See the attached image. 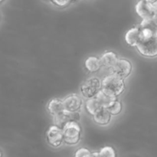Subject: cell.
<instances>
[{"label":"cell","mask_w":157,"mask_h":157,"mask_svg":"<svg viewBox=\"0 0 157 157\" xmlns=\"http://www.w3.org/2000/svg\"><path fill=\"white\" fill-rule=\"evenodd\" d=\"M125 82L124 78L115 74L111 73L101 81V90L111 97H118L125 90Z\"/></svg>","instance_id":"1"},{"label":"cell","mask_w":157,"mask_h":157,"mask_svg":"<svg viewBox=\"0 0 157 157\" xmlns=\"http://www.w3.org/2000/svg\"><path fill=\"white\" fill-rule=\"evenodd\" d=\"M64 134V142L67 145L75 146L81 140V127L78 121H70L62 129Z\"/></svg>","instance_id":"2"},{"label":"cell","mask_w":157,"mask_h":157,"mask_svg":"<svg viewBox=\"0 0 157 157\" xmlns=\"http://www.w3.org/2000/svg\"><path fill=\"white\" fill-rule=\"evenodd\" d=\"M101 90V81L96 77L86 80L81 86V93L84 98H91L96 96Z\"/></svg>","instance_id":"3"},{"label":"cell","mask_w":157,"mask_h":157,"mask_svg":"<svg viewBox=\"0 0 157 157\" xmlns=\"http://www.w3.org/2000/svg\"><path fill=\"white\" fill-rule=\"evenodd\" d=\"M138 52L146 57H155L157 55V38L151 37L141 38L136 46Z\"/></svg>","instance_id":"4"},{"label":"cell","mask_w":157,"mask_h":157,"mask_svg":"<svg viewBox=\"0 0 157 157\" xmlns=\"http://www.w3.org/2000/svg\"><path fill=\"white\" fill-rule=\"evenodd\" d=\"M46 139L48 144L51 147L54 148L59 147L64 142V134H63L62 129L55 125L51 126L46 133Z\"/></svg>","instance_id":"5"},{"label":"cell","mask_w":157,"mask_h":157,"mask_svg":"<svg viewBox=\"0 0 157 157\" xmlns=\"http://www.w3.org/2000/svg\"><path fill=\"white\" fill-rule=\"evenodd\" d=\"M64 111L66 113H74L80 111L83 106V101L77 94H71L62 100Z\"/></svg>","instance_id":"6"},{"label":"cell","mask_w":157,"mask_h":157,"mask_svg":"<svg viewBox=\"0 0 157 157\" xmlns=\"http://www.w3.org/2000/svg\"><path fill=\"white\" fill-rule=\"evenodd\" d=\"M132 68H133L132 63L129 60L126 58H118L116 64L110 70L112 71V73L124 79L131 74Z\"/></svg>","instance_id":"7"},{"label":"cell","mask_w":157,"mask_h":157,"mask_svg":"<svg viewBox=\"0 0 157 157\" xmlns=\"http://www.w3.org/2000/svg\"><path fill=\"white\" fill-rule=\"evenodd\" d=\"M140 29L141 38H147L151 37L157 38V25L152 18L143 19L139 26Z\"/></svg>","instance_id":"8"},{"label":"cell","mask_w":157,"mask_h":157,"mask_svg":"<svg viewBox=\"0 0 157 157\" xmlns=\"http://www.w3.org/2000/svg\"><path fill=\"white\" fill-rule=\"evenodd\" d=\"M136 12L142 19L152 18L153 15V10L152 8L151 3L147 2L144 0H140L136 5Z\"/></svg>","instance_id":"9"},{"label":"cell","mask_w":157,"mask_h":157,"mask_svg":"<svg viewBox=\"0 0 157 157\" xmlns=\"http://www.w3.org/2000/svg\"><path fill=\"white\" fill-rule=\"evenodd\" d=\"M141 40L140 29L139 27H134L127 32L125 35V41L128 45L136 47Z\"/></svg>","instance_id":"10"},{"label":"cell","mask_w":157,"mask_h":157,"mask_svg":"<svg viewBox=\"0 0 157 157\" xmlns=\"http://www.w3.org/2000/svg\"><path fill=\"white\" fill-rule=\"evenodd\" d=\"M118 60V56L115 52H107L103 54L100 58L101 66L107 69H111Z\"/></svg>","instance_id":"11"},{"label":"cell","mask_w":157,"mask_h":157,"mask_svg":"<svg viewBox=\"0 0 157 157\" xmlns=\"http://www.w3.org/2000/svg\"><path fill=\"white\" fill-rule=\"evenodd\" d=\"M47 110L52 117L64 112L63 101L59 98H53L48 102Z\"/></svg>","instance_id":"12"},{"label":"cell","mask_w":157,"mask_h":157,"mask_svg":"<svg viewBox=\"0 0 157 157\" xmlns=\"http://www.w3.org/2000/svg\"><path fill=\"white\" fill-rule=\"evenodd\" d=\"M112 115L107 108H101L94 115H93V119L97 124L101 126L107 125L110 122Z\"/></svg>","instance_id":"13"},{"label":"cell","mask_w":157,"mask_h":157,"mask_svg":"<svg viewBox=\"0 0 157 157\" xmlns=\"http://www.w3.org/2000/svg\"><path fill=\"white\" fill-rule=\"evenodd\" d=\"M84 67L87 71L94 73L98 71L102 66L100 58L96 56H90L84 61Z\"/></svg>","instance_id":"14"},{"label":"cell","mask_w":157,"mask_h":157,"mask_svg":"<svg viewBox=\"0 0 157 157\" xmlns=\"http://www.w3.org/2000/svg\"><path fill=\"white\" fill-rule=\"evenodd\" d=\"M95 98H97V100H98V102L100 103V104H101L103 108H107V107H109L113 104L115 100L117 99V97H111L106 94L101 90L98 91V93L97 94Z\"/></svg>","instance_id":"15"},{"label":"cell","mask_w":157,"mask_h":157,"mask_svg":"<svg viewBox=\"0 0 157 157\" xmlns=\"http://www.w3.org/2000/svg\"><path fill=\"white\" fill-rule=\"evenodd\" d=\"M85 108L87 113L90 115H91V116H93V115H94L97 112L99 111L103 107H101V105L98 102L97 98L94 97V98H88L87 100L85 103Z\"/></svg>","instance_id":"16"},{"label":"cell","mask_w":157,"mask_h":157,"mask_svg":"<svg viewBox=\"0 0 157 157\" xmlns=\"http://www.w3.org/2000/svg\"><path fill=\"white\" fill-rule=\"evenodd\" d=\"M71 121L70 116L68 113H66L65 111L63 113H59L58 115H55L53 117V122L54 125L57 126L59 128L63 129L64 126L66 125L67 122Z\"/></svg>","instance_id":"17"},{"label":"cell","mask_w":157,"mask_h":157,"mask_svg":"<svg viewBox=\"0 0 157 157\" xmlns=\"http://www.w3.org/2000/svg\"><path fill=\"white\" fill-rule=\"evenodd\" d=\"M107 109L112 116H117V115L120 114L121 112L122 111V103L120 100L116 99L113 101V104L110 107H107Z\"/></svg>","instance_id":"18"},{"label":"cell","mask_w":157,"mask_h":157,"mask_svg":"<svg viewBox=\"0 0 157 157\" xmlns=\"http://www.w3.org/2000/svg\"><path fill=\"white\" fill-rule=\"evenodd\" d=\"M100 156H106V157H115L116 156V152L113 147L110 146H106L101 149L99 151Z\"/></svg>","instance_id":"19"},{"label":"cell","mask_w":157,"mask_h":157,"mask_svg":"<svg viewBox=\"0 0 157 157\" xmlns=\"http://www.w3.org/2000/svg\"><path fill=\"white\" fill-rule=\"evenodd\" d=\"M75 156L76 157H87V156H91V152L87 148H80L77 150L76 153H75Z\"/></svg>","instance_id":"20"},{"label":"cell","mask_w":157,"mask_h":157,"mask_svg":"<svg viewBox=\"0 0 157 157\" xmlns=\"http://www.w3.org/2000/svg\"><path fill=\"white\" fill-rule=\"evenodd\" d=\"M52 2L58 7H65L68 6L72 0H52Z\"/></svg>","instance_id":"21"},{"label":"cell","mask_w":157,"mask_h":157,"mask_svg":"<svg viewBox=\"0 0 157 157\" xmlns=\"http://www.w3.org/2000/svg\"><path fill=\"white\" fill-rule=\"evenodd\" d=\"M152 19H153V21L157 25V12H156L153 14V16H152Z\"/></svg>","instance_id":"22"},{"label":"cell","mask_w":157,"mask_h":157,"mask_svg":"<svg viewBox=\"0 0 157 157\" xmlns=\"http://www.w3.org/2000/svg\"><path fill=\"white\" fill-rule=\"evenodd\" d=\"M91 156H100L99 152H94V153H91Z\"/></svg>","instance_id":"23"},{"label":"cell","mask_w":157,"mask_h":157,"mask_svg":"<svg viewBox=\"0 0 157 157\" xmlns=\"http://www.w3.org/2000/svg\"><path fill=\"white\" fill-rule=\"evenodd\" d=\"M144 1L147 2H150V3H153V2H156V1H157V0H144Z\"/></svg>","instance_id":"24"},{"label":"cell","mask_w":157,"mask_h":157,"mask_svg":"<svg viewBox=\"0 0 157 157\" xmlns=\"http://www.w3.org/2000/svg\"><path fill=\"white\" fill-rule=\"evenodd\" d=\"M2 156V151H1V150H0V157H1Z\"/></svg>","instance_id":"25"},{"label":"cell","mask_w":157,"mask_h":157,"mask_svg":"<svg viewBox=\"0 0 157 157\" xmlns=\"http://www.w3.org/2000/svg\"><path fill=\"white\" fill-rule=\"evenodd\" d=\"M3 1H4V0H0V3H2V2Z\"/></svg>","instance_id":"26"},{"label":"cell","mask_w":157,"mask_h":157,"mask_svg":"<svg viewBox=\"0 0 157 157\" xmlns=\"http://www.w3.org/2000/svg\"><path fill=\"white\" fill-rule=\"evenodd\" d=\"M47 1H52V0H47Z\"/></svg>","instance_id":"27"}]
</instances>
